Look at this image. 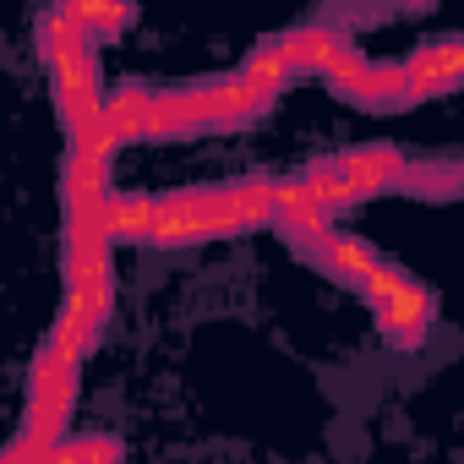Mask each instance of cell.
<instances>
[{
    "instance_id": "4fadbf2b",
    "label": "cell",
    "mask_w": 464,
    "mask_h": 464,
    "mask_svg": "<svg viewBox=\"0 0 464 464\" xmlns=\"http://www.w3.org/2000/svg\"><path fill=\"white\" fill-rule=\"evenodd\" d=\"M241 72H246L252 82L274 88V93H279V88H285V82L295 77V66H290V55H285V44H279V39H263V44H257V50L246 55V66H241Z\"/></svg>"
},
{
    "instance_id": "52a82bcc",
    "label": "cell",
    "mask_w": 464,
    "mask_h": 464,
    "mask_svg": "<svg viewBox=\"0 0 464 464\" xmlns=\"http://www.w3.org/2000/svg\"><path fill=\"white\" fill-rule=\"evenodd\" d=\"M213 131V110H208V88H164L153 93V137H197Z\"/></svg>"
},
{
    "instance_id": "6da1fadb",
    "label": "cell",
    "mask_w": 464,
    "mask_h": 464,
    "mask_svg": "<svg viewBox=\"0 0 464 464\" xmlns=\"http://www.w3.org/2000/svg\"><path fill=\"white\" fill-rule=\"evenodd\" d=\"M99 44L82 34V23L72 17V6H50L39 17V61L50 72L55 88V110L66 121V131H82L104 115V93H99Z\"/></svg>"
},
{
    "instance_id": "277c9868",
    "label": "cell",
    "mask_w": 464,
    "mask_h": 464,
    "mask_svg": "<svg viewBox=\"0 0 464 464\" xmlns=\"http://www.w3.org/2000/svg\"><path fill=\"white\" fill-rule=\"evenodd\" d=\"M404 72H410L415 99L464 88V39H431V44H420V50L404 61Z\"/></svg>"
},
{
    "instance_id": "3957f363",
    "label": "cell",
    "mask_w": 464,
    "mask_h": 464,
    "mask_svg": "<svg viewBox=\"0 0 464 464\" xmlns=\"http://www.w3.org/2000/svg\"><path fill=\"white\" fill-rule=\"evenodd\" d=\"M202 88H208L213 131H241V126L263 121V115H268V104H274V88L252 82L246 72H236V77H218V82H202Z\"/></svg>"
},
{
    "instance_id": "8992f818",
    "label": "cell",
    "mask_w": 464,
    "mask_h": 464,
    "mask_svg": "<svg viewBox=\"0 0 464 464\" xmlns=\"http://www.w3.org/2000/svg\"><path fill=\"white\" fill-rule=\"evenodd\" d=\"M339 99H350V104H361V110H372V115H388V110H410V104H420L415 99V88H410V72L404 66H388V61H372Z\"/></svg>"
},
{
    "instance_id": "30bf717a",
    "label": "cell",
    "mask_w": 464,
    "mask_h": 464,
    "mask_svg": "<svg viewBox=\"0 0 464 464\" xmlns=\"http://www.w3.org/2000/svg\"><path fill=\"white\" fill-rule=\"evenodd\" d=\"M104 126H110L121 142L153 137V93H148V88H115V93L104 99Z\"/></svg>"
},
{
    "instance_id": "9c48e42d",
    "label": "cell",
    "mask_w": 464,
    "mask_h": 464,
    "mask_svg": "<svg viewBox=\"0 0 464 464\" xmlns=\"http://www.w3.org/2000/svg\"><path fill=\"white\" fill-rule=\"evenodd\" d=\"M159 208L164 197H110L104 208V229H110V241H153V229H159Z\"/></svg>"
},
{
    "instance_id": "7c38bea8",
    "label": "cell",
    "mask_w": 464,
    "mask_h": 464,
    "mask_svg": "<svg viewBox=\"0 0 464 464\" xmlns=\"http://www.w3.org/2000/svg\"><path fill=\"white\" fill-rule=\"evenodd\" d=\"M72 17L82 23V34H88L93 44H115V39L137 23L131 6H99V0H72Z\"/></svg>"
},
{
    "instance_id": "5b68a950",
    "label": "cell",
    "mask_w": 464,
    "mask_h": 464,
    "mask_svg": "<svg viewBox=\"0 0 464 464\" xmlns=\"http://www.w3.org/2000/svg\"><path fill=\"white\" fill-rule=\"evenodd\" d=\"M279 44H285L290 66H295V77H328V72H334V61H339L344 50H355V44H350L339 28H328V23L290 28V34H279Z\"/></svg>"
},
{
    "instance_id": "8fae6325",
    "label": "cell",
    "mask_w": 464,
    "mask_h": 464,
    "mask_svg": "<svg viewBox=\"0 0 464 464\" xmlns=\"http://www.w3.org/2000/svg\"><path fill=\"white\" fill-rule=\"evenodd\" d=\"M44 464H126V448L110 437V431H82V437H66L44 453Z\"/></svg>"
},
{
    "instance_id": "ba28073f",
    "label": "cell",
    "mask_w": 464,
    "mask_h": 464,
    "mask_svg": "<svg viewBox=\"0 0 464 464\" xmlns=\"http://www.w3.org/2000/svg\"><path fill=\"white\" fill-rule=\"evenodd\" d=\"M312 263H317L323 274H334V279H344V285H355V290H361V285H366V279H372V274L388 263V257H382L372 241H361V236H344V229H334V236H328V241L312 252Z\"/></svg>"
},
{
    "instance_id": "7a4b0ae2",
    "label": "cell",
    "mask_w": 464,
    "mask_h": 464,
    "mask_svg": "<svg viewBox=\"0 0 464 464\" xmlns=\"http://www.w3.org/2000/svg\"><path fill=\"white\" fill-rule=\"evenodd\" d=\"M372 312H377V328H382V339H388L393 350H420V344H426V328H431V317H437V301H431V290H420L415 279H404V285L388 290Z\"/></svg>"
}]
</instances>
